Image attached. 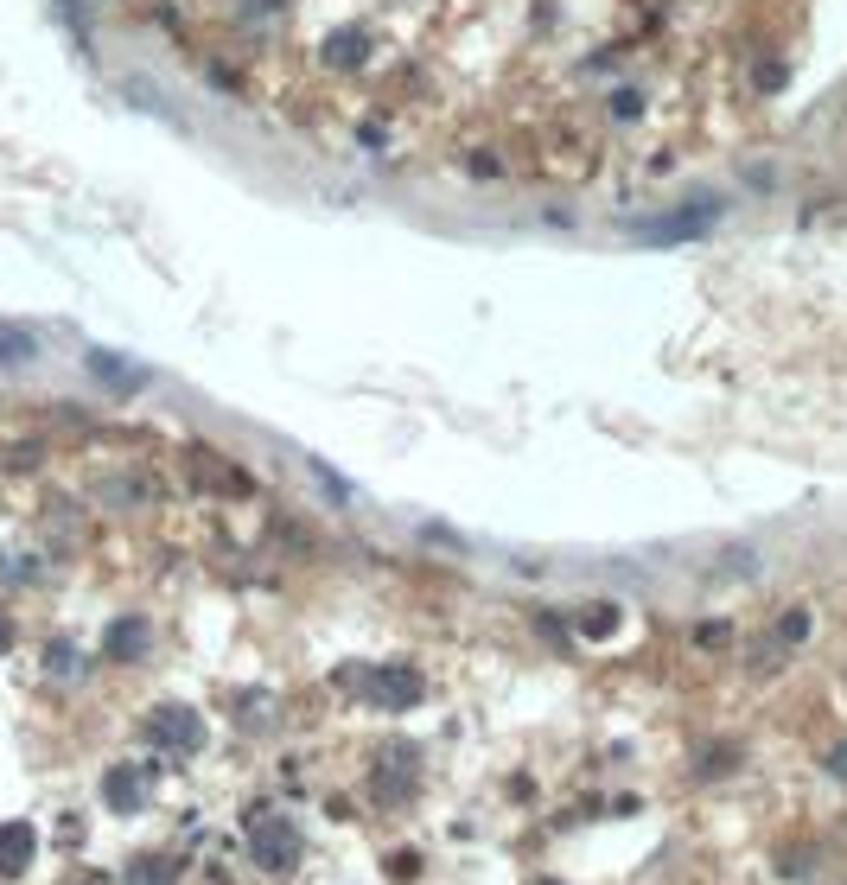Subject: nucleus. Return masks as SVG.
I'll list each match as a JSON object with an SVG mask.
<instances>
[{
    "label": "nucleus",
    "mask_w": 847,
    "mask_h": 885,
    "mask_svg": "<svg viewBox=\"0 0 847 885\" xmlns=\"http://www.w3.org/2000/svg\"><path fill=\"white\" fill-rule=\"evenodd\" d=\"M90 370H96L109 389H141V383H147L134 363H121V357H109V351H90Z\"/></svg>",
    "instance_id": "1"
},
{
    "label": "nucleus",
    "mask_w": 847,
    "mask_h": 885,
    "mask_svg": "<svg viewBox=\"0 0 847 885\" xmlns=\"http://www.w3.org/2000/svg\"><path fill=\"white\" fill-rule=\"evenodd\" d=\"M32 351H39L32 338H20V332H0V363H26Z\"/></svg>",
    "instance_id": "3"
},
{
    "label": "nucleus",
    "mask_w": 847,
    "mask_h": 885,
    "mask_svg": "<svg viewBox=\"0 0 847 885\" xmlns=\"http://www.w3.org/2000/svg\"><path fill=\"white\" fill-rule=\"evenodd\" d=\"M32 854V835L26 828H0V866H20Z\"/></svg>",
    "instance_id": "2"
}]
</instances>
